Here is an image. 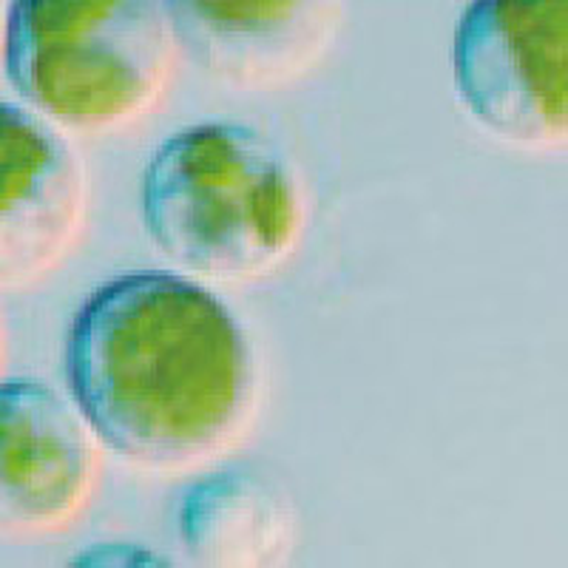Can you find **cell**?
Instances as JSON below:
<instances>
[{"instance_id": "cell-7", "label": "cell", "mask_w": 568, "mask_h": 568, "mask_svg": "<svg viewBox=\"0 0 568 568\" xmlns=\"http://www.w3.org/2000/svg\"><path fill=\"white\" fill-rule=\"evenodd\" d=\"M174 38L211 74L267 85L311 63L329 32L333 0H160Z\"/></svg>"}, {"instance_id": "cell-2", "label": "cell", "mask_w": 568, "mask_h": 568, "mask_svg": "<svg viewBox=\"0 0 568 568\" xmlns=\"http://www.w3.org/2000/svg\"><path fill=\"white\" fill-rule=\"evenodd\" d=\"M142 216L171 262L207 278L278 265L302 231L282 151L242 123H196L162 142L142 176Z\"/></svg>"}, {"instance_id": "cell-1", "label": "cell", "mask_w": 568, "mask_h": 568, "mask_svg": "<svg viewBox=\"0 0 568 568\" xmlns=\"http://www.w3.org/2000/svg\"><path fill=\"white\" fill-rule=\"evenodd\" d=\"M65 382L94 438L116 455L185 466L245 424L253 355L242 324L202 284L125 273L100 284L71 322Z\"/></svg>"}, {"instance_id": "cell-3", "label": "cell", "mask_w": 568, "mask_h": 568, "mask_svg": "<svg viewBox=\"0 0 568 568\" xmlns=\"http://www.w3.org/2000/svg\"><path fill=\"white\" fill-rule=\"evenodd\" d=\"M0 52L20 98L45 120L100 131L154 103L174 32L160 0H14Z\"/></svg>"}, {"instance_id": "cell-9", "label": "cell", "mask_w": 568, "mask_h": 568, "mask_svg": "<svg viewBox=\"0 0 568 568\" xmlns=\"http://www.w3.org/2000/svg\"><path fill=\"white\" fill-rule=\"evenodd\" d=\"M3 18H7V14H3V9H0V45H3Z\"/></svg>"}, {"instance_id": "cell-8", "label": "cell", "mask_w": 568, "mask_h": 568, "mask_svg": "<svg viewBox=\"0 0 568 568\" xmlns=\"http://www.w3.org/2000/svg\"><path fill=\"white\" fill-rule=\"evenodd\" d=\"M185 549L205 562H262L291 535L284 497L247 471H220L187 491L180 509Z\"/></svg>"}, {"instance_id": "cell-5", "label": "cell", "mask_w": 568, "mask_h": 568, "mask_svg": "<svg viewBox=\"0 0 568 568\" xmlns=\"http://www.w3.org/2000/svg\"><path fill=\"white\" fill-rule=\"evenodd\" d=\"M98 478L83 415L38 382H0V529L38 531L80 511Z\"/></svg>"}, {"instance_id": "cell-4", "label": "cell", "mask_w": 568, "mask_h": 568, "mask_svg": "<svg viewBox=\"0 0 568 568\" xmlns=\"http://www.w3.org/2000/svg\"><path fill=\"white\" fill-rule=\"evenodd\" d=\"M453 74L460 103L491 134L551 145L568 125V0H471Z\"/></svg>"}, {"instance_id": "cell-6", "label": "cell", "mask_w": 568, "mask_h": 568, "mask_svg": "<svg viewBox=\"0 0 568 568\" xmlns=\"http://www.w3.org/2000/svg\"><path fill=\"white\" fill-rule=\"evenodd\" d=\"M83 165L34 111L0 103V284L52 267L83 220Z\"/></svg>"}]
</instances>
